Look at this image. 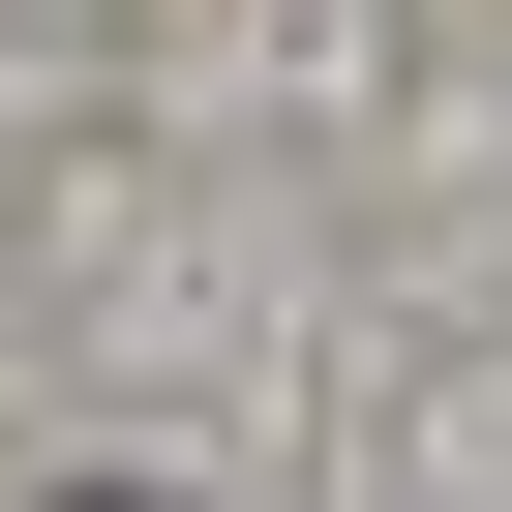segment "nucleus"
<instances>
[{
    "mask_svg": "<svg viewBox=\"0 0 512 512\" xmlns=\"http://www.w3.org/2000/svg\"><path fill=\"white\" fill-rule=\"evenodd\" d=\"M61 512H181V482H61Z\"/></svg>",
    "mask_w": 512,
    "mask_h": 512,
    "instance_id": "nucleus-1",
    "label": "nucleus"
}]
</instances>
